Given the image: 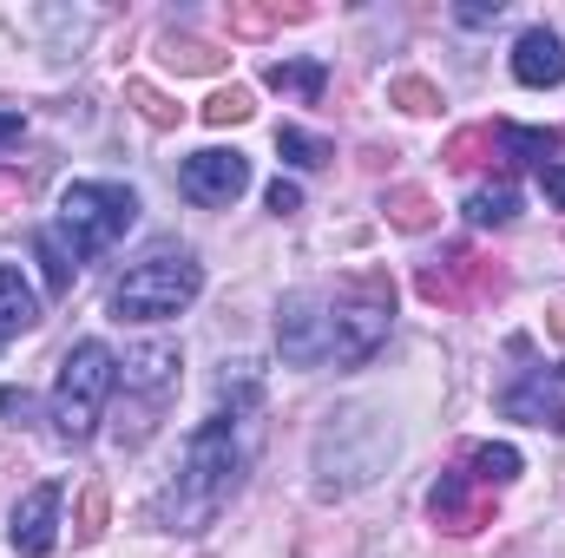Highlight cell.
I'll return each mask as SVG.
<instances>
[{
  "label": "cell",
  "instance_id": "10",
  "mask_svg": "<svg viewBox=\"0 0 565 558\" xmlns=\"http://www.w3.org/2000/svg\"><path fill=\"white\" fill-rule=\"evenodd\" d=\"M60 486L53 480H40L20 506H13V526H7V539H13V552L20 558H46L53 546H60Z\"/></svg>",
  "mask_w": 565,
  "mask_h": 558
},
{
  "label": "cell",
  "instance_id": "24",
  "mask_svg": "<svg viewBox=\"0 0 565 558\" xmlns=\"http://www.w3.org/2000/svg\"><path fill=\"white\" fill-rule=\"evenodd\" d=\"M126 99L139 106V119H145V126H158V132H171V126L184 119V106H171V99H164L151 79H126Z\"/></svg>",
  "mask_w": 565,
  "mask_h": 558
},
{
  "label": "cell",
  "instance_id": "35",
  "mask_svg": "<svg viewBox=\"0 0 565 558\" xmlns=\"http://www.w3.org/2000/svg\"><path fill=\"white\" fill-rule=\"evenodd\" d=\"M559 375H565V368H559Z\"/></svg>",
  "mask_w": 565,
  "mask_h": 558
},
{
  "label": "cell",
  "instance_id": "17",
  "mask_svg": "<svg viewBox=\"0 0 565 558\" xmlns=\"http://www.w3.org/2000/svg\"><path fill=\"white\" fill-rule=\"evenodd\" d=\"M158 60H164L171 73H217V66H224V53H217L211 40H198V33H164V40H158Z\"/></svg>",
  "mask_w": 565,
  "mask_h": 558
},
{
  "label": "cell",
  "instance_id": "28",
  "mask_svg": "<svg viewBox=\"0 0 565 558\" xmlns=\"http://www.w3.org/2000/svg\"><path fill=\"white\" fill-rule=\"evenodd\" d=\"M257 106H250V93L244 86H231V93H211L204 99V126H244Z\"/></svg>",
  "mask_w": 565,
  "mask_h": 558
},
{
  "label": "cell",
  "instance_id": "11",
  "mask_svg": "<svg viewBox=\"0 0 565 558\" xmlns=\"http://www.w3.org/2000/svg\"><path fill=\"white\" fill-rule=\"evenodd\" d=\"M513 420H533V427H553V433H565V375L553 368H533L526 382H513L507 388V401H500Z\"/></svg>",
  "mask_w": 565,
  "mask_h": 558
},
{
  "label": "cell",
  "instance_id": "29",
  "mask_svg": "<svg viewBox=\"0 0 565 558\" xmlns=\"http://www.w3.org/2000/svg\"><path fill=\"white\" fill-rule=\"evenodd\" d=\"M289 211H302V191H296L289 178H277V184H270V217H289Z\"/></svg>",
  "mask_w": 565,
  "mask_h": 558
},
{
  "label": "cell",
  "instance_id": "4",
  "mask_svg": "<svg viewBox=\"0 0 565 558\" xmlns=\"http://www.w3.org/2000/svg\"><path fill=\"white\" fill-rule=\"evenodd\" d=\"M113 382H119L113 348H106V342H79V348L60 362V382H53V433H60V440H93Z\"/></svg>",
  "mask_w": 565,
  "mask_h": 558
},
{
  "label": "cell",
  "instance_id": "31",
  "mask_svg": "<svg viewBox=\"0 0 565 558\" xmlns=\"http://www.w3.org/2000/svg\"><path fill=\"white\" fill-rule=\"evenodd\" d=\"M0 415H7V420H26V415H33L26 388H0Z\"/></svg>",
  "mask_w": 565,
  "mask_h": 558
},
{
  "label": "cell",
  "instance_id": "15",
  "mask_svg": "<svg viewBox=\"0 0 565 558\" xmlns=\"http://www.w3.org/2000/svg\"><path fill=\"white\" fill-rule=\"evenodd\" d=\"M264 86H270V93H289V99H302V106H316L322 86H329V66H322V60H277V66L264 73Z\"/></svg>",
  "mask_w": 565,
  "mask_h": 558
},
{
  "label": "cell",
  "instance_id": "6",
  "mask_svg": "<svg viewBox=\"0 0 565 558\" xmlns=\"http://www.w3.org/2000/svg\"><path fill=\"white\" fill-rule=\"evenodd\" d=\"M415 289H422L427 302H440V309H473V302H487V296H500V289H507V270H500L493 257H480V250L454 244L447 257L422 264Z\"/></svg>",
  "mask_w": 565,
  "mask_h": 558
},
{
  "label": "cell",
  "instance_id": "9",
  "mask_svg": "<svg viewBox=\"0 0 565 558\" xmlns=\"http://www.w3.org/2000/svg\"><path fill=\"white\" fill-rule=\"evenodd\" d=\"M427 513H434V526L454 533V539L493 526V500H487V486H480L473 473H440L434 493H427Z\"/></svg>",
  "mask_w": 565,
  "mask_h": 558
},
{
  "label": "cell",
  "instance_id": "20",
  "mask_svg": "<svg viewBox=\"0 0 565 558\" xmlns=\"http://www.w3.org/2000/svg\"><path fill=\"white\" fill-rule=\"evenodd\" d=\"M382 211H388V224H395V230H427V224L440 217V211H434V197H427L422 184H395Z\"/></svg>",
  "mask_w": 565,
  "mask_h": 558
},
{
  "label": "cell",
  "instance_id": "33",
  "mask_svg": "<svg viewBox=\"0 0 565 558\" xmlns=\"http://www.w3.org/2000/svg\"><path fill=\"white\" fill-rule=\"evenodd\" d=\"M546 197L565 211V164H546Z\"/></svg>",
  "mask_w": 565,
  "mask_h": 558
},
{
  "label": "cell",
  "instance_id": "34",
  "mask_svg": "<svg viewBox=\"0 0 565 558\" xmlns=\"http://www.w3.org/2000/svg\"><path fill=\"white\" fill-rule=\"evenodd\" d=\"M20 126H26L20 112H0V139H20Z\"/></svg>",
  "mask_w": 565,
  "mask_h": 558
},
{
  "label": "cell",
  "instance_id": "26",
  "mask_svg": "<svg viewBox=\"0 0 565 558\" xmlns=\"http://www.w3.org/2000/svg\"><path fill=\"white\" fill-rule=\"evenodd\" d=\"M493 126H467V132H454V139H447V151H440V158H447V164H454V171H467V164H487V158H493Z\"/></svg>",
  "mask_w": 565,
  "mask_h": 558
},
{
  "label": "cell",
  "instance_id": "5",
  "mask_svg": "<svg viewBox=\"0 0 565 558\" xmlns=\"http://www.w3.org/2000/svg\"><path fill=\"white\" fill-rule=\"evenodd\" d=\"M132 217H139V197L126 184H66V197H60V237L73 257L113 250L132 230Z\"/></svg>",
  "mask_w": 565,
  "mask_h": 558
},
{
  "label": "cell",
  "instance_id": "19",
  "mask_svg": "<svg viewBox=\"0 0 565 558\" xmlns=\"http://www.w3.org/2000/svg\"><path fill=\"white\" fill-rule=\"evenodd\" d=\"M520 447H507V440H487V447H473V480L480 486H513L520 480Z\"/></svg>",
  "mask_w": 565,
  "mask_h": 558
},
{
  "label": "cell",
  "instance_id": "25",
  "mask_svg": "<svg viewBox=\"0 0 565 558\" xmlns=\"http://www.w3.org/2000/svg\"><path fill=\"white\" fill-rule=\"evenodd\" d=\"M277 151L296 164V171H316V164H329L335 151L316 139V132H302V126H277Z\"/></svg>",
  "mask_w": 565,
  "mask_h": 558
},
{
  "label": "cell",
  "instance_id": "8",
  "mask_svg": "<svg viewBox=\"0 0 565 558\" xmlns=\"http://www.w3.org/2000/svg\"><path fill=\"white\" fill-rule=\"evenodd\" d=\"M178 184H184V197L191 204H211V211H224V204H237L244 197V184H250V158L244 151H191L184 164H178Z\"/></svg>",
  "mask_w": 565,
  "mask_h": 558
},
{
  "label": "cell",
  "instance_id": "3",
  "mask_svg": "<svg viewBox=\"0 0 565 558\" xmlns=\"http://www.w3.org/2000/svg\"><path fill=\"white\" fill-rule=\"evenodd\" d=\"M382 460H388V427L369 408H349V415H335V427L316 447V493L322 500L355 493V486H369L382 473Z\"/></svg>",
  "mask_w": 565,
  "mask_h": 558
},
{
  "label": "cell",
  "instance_id": "13",
  "mask_svg": "<svg viewBox=\"0 0 565 558\" xmlns=\"http://www.w3.org/2000/svg\"><path fill=\"white\" fill-rule=\"evenodd\" d=\"M178 348L171 342H145V348H132L126 362H119V382L132 388V395H164L171 382H178Z\"/></svg>",
  "mask_w": 565,
  "mask_h": 558
},
{
  "label": "cell",
  "instance_id": "18",
  "mask_svg": "<svg viewBox=\"0 0 565 558\" xmlns=\"http://www.w3.org/2000/svg\"><path fill=\"white\" fill-rule=\"evenodd\" d=\"M467 217H473L480 230H487V224H513V217H520V191H513L507 178H500V184H480V191L467 197Z\"/></svg>",
  "mask_w": 565,
  "mask_h": 558
},
{
  "label": "cell",
  "instance_id": "22",
  "mask_svg": "<svg viewBox=\"0 0 565 558\" xmlns=\"http://www.w3.org/2000/svg\"><path fill=\"white\" fill-rule=\"evenodd\" d=\"M106 513H113V500H106V486L93 480V486L79 493V513H73V546H99V539H106Z\"/></svg>",
  "mask_w": 565,
  "mask_h": 558
},
{
  "label": "cell",
  "instance_id": "12",
  "mask_svg": "<svg viewBox=\"0 0 565 558\" xmlns=\"http://www.w3.org/2000/svg\"><path fill=\"white\" fill-rule=\"evenodd\" d=\"M513 79L520 86H559L565 79V40L546 26H526L513 40Z\"/></svg>",
  "mask_w": 565,
  "mask_h": 558
},
{
  "label": "cell",
  "instance_id": "16",
  "mask_svg": "<svg viewBox=\"0 0 565 558\" xmlns=\"http://www.w3.org/2000/svg\"><path fill=\"white\" fill-rule=\"evenodd\" d=\"M493 139H500V151L513 158V164H553V151H559V132L553 126H493Z\"/></svg>",
  "mask_w": 565,
  "mask_h": 558
},
{
  "label": "cell",
  "instance_id": "2",
  "mask_svg": "<svg viewBox=\"0 0 565 558\" xmlns=\"http://www.w3.org/2000/svg\"><path fill=\"white\" fill-rule=\"evenodd\" d=\"M198 289H204V264H198L191 250L158 244V250H145L139 264L119 277L113 315H119V322H164V315H184V309L198 302Z\"/></svg>",
  "mask_w": 565,
  "mask_h": 558
},
{
  "label": "cell",
  "instance_id": "7",
  "mask_svg": "<svg viewBox=\"0 0 565 558\" xmlns=\"http://www.w3.org/2000/svg\"><path fill=\"white\" fill-rule=\"evenodd\" d=\"M277 348H282V362H296V368H322V362H329V309H322V289L282 296Z\"/></svg>",
  "mask_w": 565,
  "mask_h": 558
},
{
  "label": "cell",
  "instance_id": "32",
  "mask_svg": "<svg viewBox=\"0 0 565 558\" xmlns=\"http://www.w3.org/2000/svg\"><path fill=\"white\" fill-rule=\"evenodd\" d=\"M546 335H553V342H565V296H553V302H546Z\"/></svg>",
  "mask_w": 565,
  "mask_h": 558
},
{
  "label": "cell",
  "instance_id": "21",
  "mask_svg": "<svg viewBox=\"0 0 565 558\" xmlns=\"http://www.w3.org/2000/svg\"><path fill=\"white\" fill-rule=\"evenodd\" d=\"M33 250H40V264H46V289H53V296H66L73 277H79V257L66 250V237H60V230H40V237H33Z\"/></svg>",
  "mask_w": 565,
  "mask_h": 558
},
{
  "label": "cell",
  "instance_id": "23",
  "mask_svg": "<svg viewBox=\"0 0 565 558\" xmlns=\"http://www.w3.org/2000/svg\"><path fill=\"white\" fill-rule=\"evenodd\" d=\"M388 106H402V112L427 119V112H440L447 99H440V86H434V79H415V73H402V79H388Z\"/></svg>",
  "mask_w": 565,
  "mask_h": 558
},
{
  "label": "cell",
  "instance_id": "1",
  "mask_svg": "<svg viewBox=\"0 0 565 558\" xmlns=\"http://www.w3.org/2000/svg\"><path fill=\"white\" fill-rule=\"evenodd\" d=\"M250 460H257V408H217V415L191 433L184 473H178V486H171L164 506H158V519H171L164 533H198V526H211L217 506L237 493V480H244Z\"/></svg>",
  "mask_w": 565,
  "mask_h": 558
},
{
  "label": "cell",
  "instance_id": "14",
  "mask_svg": "<svg viewBox=\"0 0 565 558\" xmlns=\"http://www.w3.org/2000/svg\"><path fill=\"white\" fill-rule=\"evenodd\" d=\"M26 329H40V296L26 289L20 270L0 264V342H7V335H26Z\"/></svg>",
  "mask_w": 565,
  "mask_h": 558
},
{
  "label": "cell",
  "instance_id": "30",
  "mask_svg": "<svg viewBox=\"0 0 565 558\" xmlns=\"http://www.w3.org/2000/svg\"><path fill=\"white\" fill-rule=\"evenodd\" d=\"M500 13H507V0H493V7L480 0V7H460V26H493Z\"/></svg>",
  "mask_w": 565,
  "mask_h": 558
},
{
  "label": "cell",
  "instance_id": "27",
  "mask_svg": "<svg viewBox=\"0 0 565 558\" xmlns=\"http://www.w3.org/2000/svg\"><path fill=\"white\" fill-rule=\"evenodd\" d=\"M282 20H309V7H231V33H270Z\"/></svg>",
  "mask_w": 565,
  "mask_h": 558
}]
</instances>
